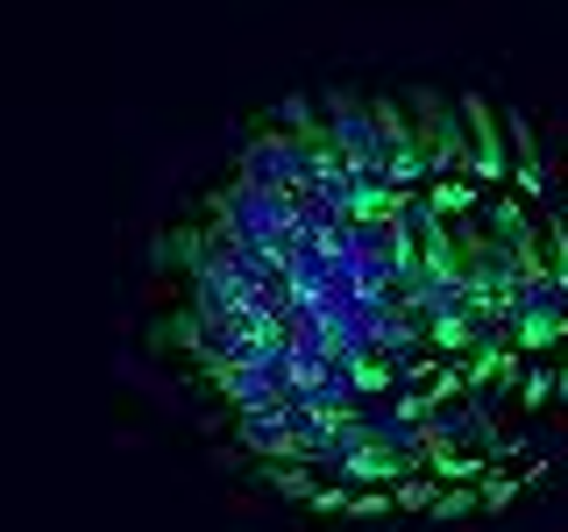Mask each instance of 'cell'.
I'll return each instance as SVG.
<instances>
[{"label": "cell", "mask_w": 568, "mask_h": 532, "mask_svg": "<svg viewBox=\"0 0 568 532\" xmlns=\"http://www.w3.org/2000/svg\"><path fill=\"white\" fill-rule=\"evenodd\" d=\"M185 348L320 519L505 511L568 440V206L484 100H313L213 192Z\"/></svg>", "instance_id": "6da1fadb"}]
</instances>
